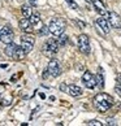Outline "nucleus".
I'll return each instance as SVG.
<instances>
[{"label":"nucleus","mask_w":121,"mask_h":126,"mask_svg":"<svg viewBox=\"0 0 121 126\" xmlns=\"http://www.w3.org/2000/svg\"><path fill=\"white\" fill-rule=\"evenodd\" d=\"M113 103H115L113 97L108 94H104V92H100V94H98L94 97V104L96 107V109L99 112H102V113L108 110L113 105Z\"/></svg>","instance_id":"f257e3e1"},{"label":"nucleus","mask_w":121,"mask_h":126,"mask_svg":"<svg viewBox=\"0 0 121 126\" xmlns=\"http://www.w3.org/2000/svg\"><path fill=\"white\" fill-rule=\"evenodd\" d=\"M65 27H67L65 21L63 20V18H59V17H57V18H53V20L50 22L48 31H50L52 35H55V36H60L61 34H64Z\"/></svg>","instance_id":"f03ea898"},{"label":"nucleus","mask_w":121,"mask_h":126,"mask_svg":"<svg viewBox=\"0 0 121 126\" xmlns=\"http://www.w3.org/2000/svg\"><path fill=\"white\" fill-rule=\"evenodd\" d=\"M13 38H15V32L11 26H4L3 29H0V42L9 44L13 42Z\"/></svg>","instance_id":"7ed1b4c3"},{"label":"nucleus","mask_w":121,"mask_h":126,"mask_svg":"<svg viewBox=\"0 0 121 126\" xmlns=\"http://www.w3.org/2000/svg\"><path fill=\"white\" fill-rule=\"evenodd\" d=\"M78 48H80V51L85 55L90 53V51H91L90 40H89V36H87L86 34H81L80 36H78Z\"/></svg>","instance_id":"20e7f679"},{"label":"nucleus","mask_w":121,"mask_h":126,"mask_svg":"<svg viewBox=\"0 0 121 126\" xmlns=\"http://www.w3.org/2000/svg\"><path fill=\"white\" fill-rule=\"evenodd\" d=\"M59 47H60V44H59V42L56 39H48L47 42H46L44 47H43V52L47 56H51V55L57 52Z\"/></svg>","instance_id":"39448f33"},{"label":"nucleus","mask_w":121,"mask_h":126,"mask_svg":"<svg viewBox=\"0 0 121 126\" xmlns=\"http://www.w3.org/2000/svg\"><path fill=\"white\" fill-rule=\"evenodd\" d=\"M82 82H83V85H85L87 88L92 90V88H95V86H96V77L92 76L91 72L86 70L85 73H83V76H82Z\"/></svg>","instance_id":"423d86ee"},{"label":"nucleus","mask_w":121,"mask_h":126,"mask_svg":"<svg viewBox=\"0 0 121 126\" xmlns=\"http://www.w3.org/2000/svg\"><path fill=\"white\" fill-rule=\"evenodd\" d=\"M47 70L50 73L51 77H59L61 74V68H60V64L56 59H51L47 66Z\"/></svg>","instance_id":"0eeeda50"},{"label":"nucleus","mask_w":121,"mask_h":126,"mask_svg":"<svg viewBox=\"0 0 121 126\" xmlns=\"http://www.w3.org/2000/svg\"><path fill=\"white\" fill-rule=\"evenodd\" d=\"M34 44H35V39L33 38L31 35H22V38H21V47L24 48V51L26 53H29L30 51L33 49V47H34Z\"/></svg>","instance_id":"6e6552de"},{"label":"nucleus","mask_w":121,"mask_h":126,"mask_svg":"<svg viewBox=\"0 0 121 126\" xmlns=\"http://www.w3.org/2000/svg\"><path fill=\"white\" fill-rule=\"evenodd\" d=\"M107 18H108L109 25L112 26L113 29H121V18L116 12H108Z\"/></svg>","instance_id":"1a4fd4ad"},{"label":"nucleus","mask_w":121,"mask_h":126,"mask_svg":"<svg viewBox=\"0 0 121 126\" xmlns=\"http://www.w3.org/2000/svg\"><path fill=\"white\" fill-rule=\"evenodd\" d=\"M20 27H21V30L26 32V34H31L33 30H34V26L31 25V22L29 18H22V20H20Z\"/></svg>","instance_id":"9d476101"},{"label":"nucleus","mask_w":121,"mask_h":126,"mask_svg":"<svg viewBox=\"0 0 121 126\" xmlns=\"http://www.w3.org/2000/svg\"><path fill=\"white\" fill-rule=\"evenodd\" d=\"M92 5H94V8L96 9V12L99 13L100 16H103V17L108 16V12H107V9H105L102 0H92Z\"/></svg>","instance_id":"9b49d317"},{"label":"nucleus","mask_w":121,"mask_h":126,"mask_svg":"<svg viewBox=\"0 0 121 126\" xmlns=\"http://www.w3.org/2000/svg\"><path fill=\"white\" fill-rule=\"evenodd\" d=\"M96 25L99 26L100 29L103 30V32H105V34H108V32H109V24H108V21H107L105 17L96 18Z\"/></svg>","instance_id":"f8f14e48"},{"label":"nucleus","mask_w":121,"mask_h":126,"mask_svg":"<svg viewBox=\"0 0 121 126\" xmlns=\"http://www.w3.org/2000/svg\"><path fill=\"white\" fill-rule=\"evenodd\" d=\"M67 92L69 95H72V96H81L82 95V88L80 86H76V85H69L68 88H67Z\"/></svg>","instance_id":"ddd939ff"},{"label":"nucleus","mask_w":121,"mask_h":126,"mask_svg":"<svg viewBox=\"0 0 121 126\" xmlns=\"http://www.w3.org/2000/svg\"><path fill=\"white\" fill-rule=\"evenodd\" d=\"M25 56H26V52L24 51V48L20 46V47H16V49H15V52H13L12 57L15 59V60H17V61H20V60H24V59H25Z\"/></svg>","instance_id":"4468645a"},{"label":"nucleus","mask_w":121,"mask_h":126,"mask_svg":"<svg viewBox=\"0 0 121 126\" xmlns=\"http://www.w3.org/2000/svg\"><path fill=\"white\" fill-rule=\"evenodd\" d=\"M29 20H30V22H31L33 26H43V25H42V21H40L39 16L36 15V13H33Z\"/></svg>","instance_id":"2eb2a0df"},{"label":"nucleus","mask_w":121,"mask_h":126,"mask_svg":"<svg viewBox=\"0 0 121 126\" xmlns=\"http://www.w3.org/2000/svg\"><path fill=\"white\" fill-rule=\"evenodd\" d=\"M21 11H22V15H24V17H26V18H30V16L33 15L31 7L27 5V4H25V5L21 7Z\"/></svg>","instance_id":"dca6fc26"},{"label":"nucleus","mask_w":121,"mask_h":126,"mask_svg":"<svg viewBox=\"0 0 121 126\" xmlns=\"http://www.w3.org/2000/svg\"><path fill=\"white\" fill-rule=\"evenodd\" d=\"M16 47H17V46L13 44V42H12V43H9V44H7V47H5V55L9 56V57H12L13 52H15V49H16Z\"/></svg>","instance_id":"f3484780"},{"label":"nucleus","mask_w":121,"mask_h":126,"mask_svg":"<svg viewBox=\"0 0 121 126\" xmlns=\"http://www.w3.org/2000/svg\"><path fill=\"white\" fill-rule=\"evenodd\" d=\"M96 85H99L100 88L104 87V78H103V76H102L100 72H99V74L96 76Z\"/></svg>","instance_id":"a211bd4d"},{"label":"nucleus","mask_w":121,"mask_h":126,"mask_svg":"<svg viewBox=\"0 0 121 126\" xmlns=\"http://www.w3.org/2000/svg\"><path fill=\"white\" fill-rule=\"evenodd\" d=\"M57 42H59L60 46H64L65 43H68V36L64 35V34H61V35H60V39H59Z\"/></svg>","instance_id":"6ab92c4d"},{"label":"nucleus","mask_w":121,"mask_h":126,"mask_svg":"<svg viewBox=\"0 0 121 126\" xmlns=\"http://www.w3.org/2000/svg\"><path fill=\"white\" fill-rule=\"evenodd\" d=\"M87 125H91V126H102L103 124L100 122V121H98V120H91L87 122Z\"/></svg>","instance_id":"aec40b11"},{"label":"nucleus","mask_w":121,"mask_h":126,"mask_svg":"<svg viewBox=\"0 0 121 126\" xmlns=\"http://www.w3.org/2000/svg\"><path fill=\"white\" fill-rule=\"evenodd\" d=\"M48 32H50L48 31V27H46V26H42V29L39 30V34L40 35H47Z\"/></svg>","instance_id":"412c9836"},{"label":"nucleus","mask_w":121,"mask_h":126,"mask_svg":"<svg viewBox=\"0 0 121 126\" xmlns=\"http://www.w3.org/2000/svg\"><path fill=\"white\" fill-rule=\"evenodd\" d=\"M115 91H116V94H117L120 97H121V83L119 82L117 85H116V87H115Z\"/></svg>","instance_id":"4be33fe9"},{"label":"nucleus","mask_w":121,"mask_h":126,"mask_svg":"<svg viewBox=\"0 0 121 126\" xmlns=\"http://www.w3.org/2000/svg\"><path fill=\"white\" fill-rule=\"evenodd\" d=\"M67 88H68V86L65 85V83H63V85L60 86V90H61V91H64V92H67Z\"/></svg>","instance_id":"5701e85b"},{"label":"nucleus","mask_w":121,"mask_h":126,"mask_svg":"<svg viewBox=\"0 0 121 126\" xmlns=\"http://www.w3.org/2000/svg\"><path fill=\"white\" fill-rule=\"evenodd\" d=\"M107 125H117V124H116L113 120H108V121H107Z\"/></svg>","instance_id":"b1692460"},{"label":"nucleus","mask_w":121,"mask_h":126,"mask_svg":"<svg viewBox=\"0 0 121 126\" xmlns=\"http://www.w3.org/2000/svg\"><path fill=\"white\" fill-rule=\"evenodd\" d=\"M77 24L80 25L81 27H85V24H83V22H81V21H77Z\"/></svg>","instance_id":"393cba45"},{"label":"nucleus","mask_w":121,"mask_h":126,"mask_svg":"<svg viewBox=\"0 0 121 126\" xmlns=\"http://www.w3.org/2000/svg\"><path fill=\"white\" fill-rule=\"evenodd\" d=\"M117 81L121 83V73H119V74H117Z\"/></svg>","instance_id":"a878e982"},{"label":"nucleus","mask_w":121,"mask_h":126,"mask_svg":"<svg viewBox=\"0 0 121 126\" xmlns=\"http://www.w3.org/2000/svg\"><path fill=\"white\" fill-rule=\"evenodd\" d=\"M30 1H31L33 4H34V3H35V0H30Z\"/></svg>","instance_id":"bb28decb"},{"label":"nucleus","mask_w":121,"mask_h":126,"mask_svg":"<svg viewBox=\"0 0 121 126\" xmlns=\"http://www.w3.org/2000/svg\"><path fill=\"white\" fill-rule=\"evenodd\" d=\"M86 1H87V3H91V1H92V0H86Z\"/></svg>","instance_id":"cd10ccee"}]
</instances>
